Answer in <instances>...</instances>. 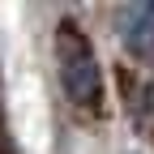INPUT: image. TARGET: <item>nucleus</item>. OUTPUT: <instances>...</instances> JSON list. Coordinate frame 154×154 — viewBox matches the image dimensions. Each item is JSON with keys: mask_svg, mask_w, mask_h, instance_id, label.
Instances as JSON below:
<instances>
[{"mask_svg": "<svg viewBox=\"0 0 154 154\" xmlns=\"http://www.w3.org/2000/svg\"><path fill=\"white\" fill-rule=\"evenodd\" d=\"M56 69H60V86L77 107H99L103 103V69L94 56L90 38L77 30L73 22H64L56 30Z\"/></svg>", "mask_w": 154, "mask_h": 154, "instance_id": "obj_1", "label": "nucleus"}, {"mask_svg": "<svg viewBox=\"0 0 154 154\" xmlns=\"http://www.w3.org/2000/svg\"><path fill=\"white\" fill-rule=\"evenodd\" d=\"M120 34H124V47L128 51H154V5H133L120 17Z\"/></svg>", "mask_w": 154, "mask_h": 154, "instance_id": "obj_2", "label": "nucleus"}]
</instances>
